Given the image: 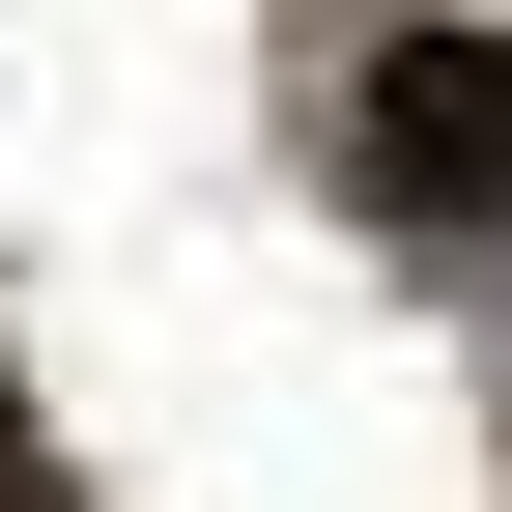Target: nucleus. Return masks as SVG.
Listing matches in <instances>:
<instances>
[{"instance_id": "obj_1", "label": "nucleus", "mask_w": 512, "mask_h": 512, "mask_svg": "<svg viewBox=\"0 0 512 512\" xmlns=\"http://www.w3.org/2000/svg\"><path fill=\"white\" fill-rule=\"evenodd\" d=\"M342 171H370V228L484 256V228H512V29H399L370 114H342Z\"/></svg>"}]
</instances>
